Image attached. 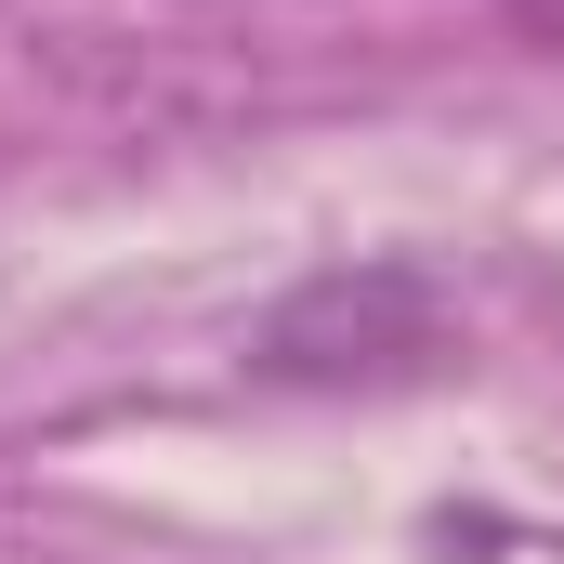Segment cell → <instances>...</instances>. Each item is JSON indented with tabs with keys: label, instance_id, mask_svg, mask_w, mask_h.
<instances>
[{
	"label": "cell",
	"instance_id": "cell-1",
	"mask_svg": "<svg viewBox=\"0 0 564 564\" xmlns=\"http://www.w3.org/2000/svg\"><path fill=\"white\" fill-rule=\"evenodd\" d=\"M446 355V302L421 263H355L276 302L263 328V381H408Z\"/></svg>",
	"mask_w": 564,
	"mask_h": 564
}]
</instances>
